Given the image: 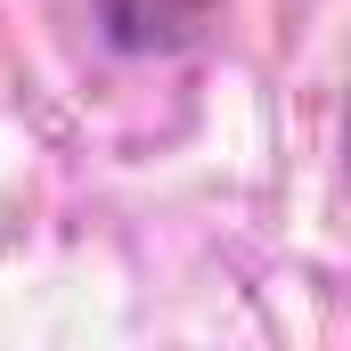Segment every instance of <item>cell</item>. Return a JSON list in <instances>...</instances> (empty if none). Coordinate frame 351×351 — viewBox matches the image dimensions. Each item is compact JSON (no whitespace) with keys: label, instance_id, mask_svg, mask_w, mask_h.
<instances>
[{"label":"cell","instance_id":"6da1fadb","mask_svg":"<svg viewBox=\"0 0 351 351\" xmlns=\"http://www.w3.org/2000/svg\"><path fill=\"white\" fill-rule=\"evenodd\" d=\"M213 8H221V0H98V25H106V41H114V49L156 58V49L196 41Z\"/></svg>","mask_w":351,"mask_h":351}]
</instances>
